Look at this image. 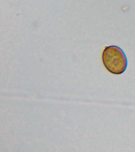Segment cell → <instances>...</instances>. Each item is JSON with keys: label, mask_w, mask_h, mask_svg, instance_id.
I'll list each match as a JSON object with an SVG mask.
<instances>
[{"label": "cell", "mask_w": 135, "mask_h": 152, "mask_svg": "<svg viewBox=\"0 0 135 152\" xmlns=\"http://www.w3.org/2000/svg\"><path fill=\"white\" fill-rule=\"evenodd\" d=\"M102 61L107 69L115 75H120L126 71L128 66L126 55L119 46H106L103 51Z\"/></svg>", "instance_id": "obj_1"}]
</instances>
